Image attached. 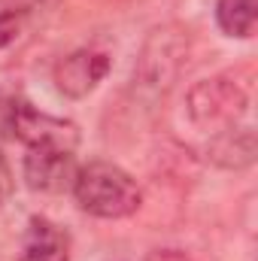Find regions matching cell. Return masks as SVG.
Returning a JSON list of instances; mask_svg holds the SVG:
<instances>
[{"instance_id": "1", "label": "cell", "mask_w": 258, "mask_h": 261, "mask_svg": "<svg viewBox=\"0 0 258 261\" xmlns=\"http://www.w3.org/2000/svg\"><path fill=\"white\" fill-rule=\"evenodd\" d=\"M70 192L88 216L97 219H128L143 203L137 179L110 161H91L79 167Z\"/></svg>"}, {"instance_id": "2", "label": "cell", "mask_w": 258, "mask_h": 261, "mask_svg": "<svg viewBox=\"0 0 258 261\" xmlns=\"http://www.w3.org/2000/svg\"><path fill=\"white\" fill-rule=\"evenodd\" d=\"M246 107H249L246 88L228 73L194 82L189 88V94H186L189 122L197 130L210 134V137L237 128V122L246 116Z\"/></svg>"}, {"instance_id": "3", "label": "cell", "mask_w": 258, "mask_h": 261, "mask_svg": "<svg viewBox=\"0 0 258 261\" xmlns=\"http://www.w3.org/2000/svg\"><path fill=\"white\" fill-rule=\"evenodd\" d=\"M189 37L179 28H158L149 34L137 67H134V91L146 100H164V94L173 88V82L183 73Z\"/></svg>"}, {"instance_id": "4", "label": "cell", "mask_w": 258, "mask_h": 261, "mask_svg": "<svg viewBox=\"0 0 258 261\" xmlns=\"http://www.w3.org/2000/svg\"><path fill=\"white\" fill-rule=\"evenodd\" d=\"M9 137L21 140L24 146H58V149H73L76 152L79 128L70 119L40 113L28 100L15 97L12 100V113H9Z\"/></svg>"}, {"instance_id": "5", "label": "cell", "mask_w": 258, "mask_h": 261, "mask_svg": "<svg viewBox=\"0 0 258 261\" xmlns=\"http://www.w3.org/2000/svg\"><path fill=\"white\" fill-rule=\"evenodd\" d=\"M24 182L34 192L43 195H64L73 189V179L79 173L73 149H58V146H28L24 155Z\"/></svg>"}, {"instance_id": "6", "label": "cell", "mask_w": 258, "mask_h": 261, "mask_svg": "<svg viewBox=\"0 0 258 261\" xmlns=\"http://www.w3.org/2000/svg\"><path fill=\"white\" fill-rule=\"evenodd\" d=\"M110 67H113V61H110L107 52H97V49H76V52L64 55V58L55 64L52 79H55V88H58L64 97L79 100V97H88V94L107 79Z\"/></svg>"}, {"instance_id": "7", "label": "cell", "mask_w": 258, "mask_h": 261, "mask_svg": "<svg viewBox=\"0 0 258 261\" xmlns=\"http://www.w3.org/2000/svg\"><path fill=\"white\" fill-rule=\"evenodd\" d=\"M18 261H70V237L64 228L49 222L46 216H34L28 222Z\"/></svg>"}, {"instance_id": "8", "label": "cell", "mask_w": 258, "mask_h": 261, "mask_svg": "<svg viewBox=\"0 0 258 261\" xmlns=\"http://www.w3.org/2000/svg\"><path fill=\"white\" fill-rule=\"evenodd\" d=\"M207 158L228 170H243L255 161V134L252 128H231L225 134L210 137Z\"/></svg>"}, {"instance_id": "9", "label": "cell", "mask_w": 258, "mask_h": 261, "mask_svg": "<svg viewBox=\"0 0 258 261\" xmlns=\"http://www.w3.org/2000/svg\"><path fill=\"white\" fill-rule=\"evenodd\" d=\"M258 0H219L216 3V24L225 37L249 40L255 34Z\"/></svg>"}, {"instance_id": "10", "label": "cell", "mask_w": 258, "mask_h": 261, "mask_svg": "<svg viewBox=\"0 0 258 261\" xmlns=\"http://www.w3.org/2000/svg\"><path fill=\"white\" fill-rule=\"evenodd\" d=\"M31 3L34 0H0V49H6L18 37L24 18L31 12Z\"/></svg>"}, {"instance_id": "11", "label": "cell", "mask_w": 258, "mask_h": 261, "mask_svg": "<svg viewBox=\"0 0 258 261\" xmlns=\"http://www.w3.org/2000/svg\"><path fill=\"white\" fill-rule=\"evenodd\" d=\"M146 261H197L194 255L183 252V249H152Z\"/></svg>"}, {"instance_id": "12", "label": "cell", "mask_w": 258, "mask_h": 261, "mask_svg": "<svg viewBox=\"0 0 258 261\" xmlns=\"http://www.w3.org/2000/svg\"><path fill=\"white\" fill-rule=\"evenodd\" d=\"M9 192H12V170L6 164V155L0 152V200L9 197Z\"/></svg>"}]
</instances>
